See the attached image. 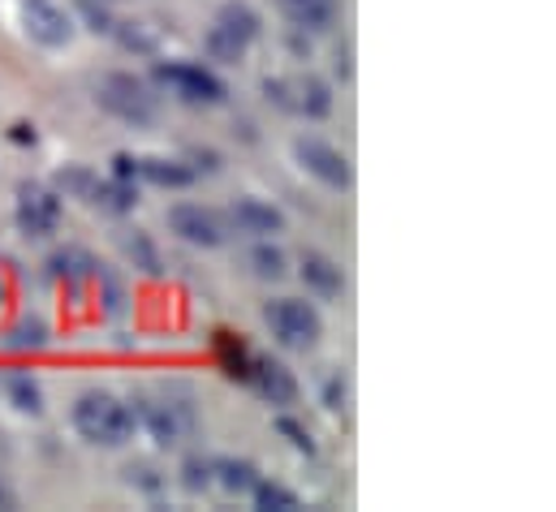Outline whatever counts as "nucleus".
<instances>
[{
  "label": "nucleus",
  "mask_w": 556,
  "mask_h": 512,
  "mask_svg": "<svg viewBox=\"0 0 556 512\" xmlns=\"http://www.w3.org/2000/svg\"><path fill=\"white\" fill-rule=\"evenodd\" d=\"M74 431L96 444V448H126L135 439V413L122 396L104 392V387H91L74 400Z\"/></svg>",
  "instance_id": "f257e3e1"
},
{
  "label": "nucleus",
  "mask_w": 556,
  "mask_h": 512,
  "mask_svg": "<svg viewBox=\"0 0 556 512\" xmlns=\"http://www.w3.org/2000/svg\"><path fill=\"white\" fill-rule=\"evenodd\" d=\"M151 82L190 108H220L229 100V87L199 61H155Z\"/></svg>",
  "instance_id": "f03ea898"
},
{
  "label": "nucleus",
  "mask_w": 556,
  "mask_h": 512,
  "mask_svg": "<svg viewBox=\"0 0 556 512\" xmlns=\"http://www.w3.org/2000/svg\"><path fill=\"white\" fill-rule=\"evenodd\" d=\"M96 104L126 126H155L160 117V95L139 74H104L96 82Z\"/></svg>",
  "instance_id": "7ed1b4c3"
},
{
  "label": "nucleus",
  "mask_w": 556,
  "mask_h": 512,
  "mask_svg": "<svg viewBox=\"0 0 556 512\" xmlns=\"http://www.w3.org/2000/svg\"><path fill=\"white\" fill-rule=\"evenodd\" d=\"M264 323H268V332L277 336L285 349H298V354L315 349L319 336H324L319 310L311 302H302V297H273L264 306Z\"/></svg>",
  "instance_id": "20e7f679"
},
{
  "label": "nucleus",
  "mask_w": 556,
  "mask_h": 512,
  "mask_svg": "<svg viewBox=\"0 0 556 512\" xmlns=\"http://www.w3.org/2000/svg\"><path fill=\"white\" fill-rule=\"evenodd\" d=\"M61 216H65V207H61V194L56 190H48L39 181H22L17 185L13 220H17V233L22 238H35V242L52 238L61 229Z\"/></svg>",
  "instance_id": "39448f33"
},
{
  "label": "nucleus",
  "mask_w": 556,
  "mask_h": 512,
  "mask_svg": "<svg viewBox=\"0 0 556 512\" xmlns=\"http://www.w3.org/2000/svg\"><path fill=\"white\" fill-rule=\"evenodd\" d=\"M293 159H298L319 185H328V190H350V185H354V164H350V155H345L341 146L324 142V138H298V142H293Z\"/></svg>",
  "instance_id": "423d86ee"
},
{
  "label": "nucleus",
  "mask_w": 556,
  "mask_h": 512,
  "mask_svg": "<svg viewBox=\"0 0 556 512\" xmlns=\"http://www.w3.org/2000/svg\"><path fill=\"white\" fill-rule=\"evenodd\" d=\"M17 17L39 48H70L74 39V17L56 0H17Z\"/></svg>",
  "instance_id": "0eeeda50"
},
{
  "label": "nucleus",
  "mask_w": 556,
  "mask_h": 512,
  "mask_svg": "<svg viewBox=\"0 0 556 512\" xmlns=\"http://www.w3.org/2000/svg\"><path fill=\"white\" fill-rule=\"evenodd\" d=\"M168 229H173L186 246H199V251H216V246H225V238H229L225 220H220L212 207H203V203H177V207L168 212Z\"/></svg>",
  "instance_id": "6e6552de"
},
{
  "label": "nucleus",
  "mask_w": 556,
  "mask_h": 512,
  "mask_svg": "<svg viewBox=\"0 0 556 512\" xmlns=\"http://www.w3.org/2000/svg\"><path fill=\"white\" fill-rule=\"evenodd\" d=\"M126 405H130V413H135V426H142V431L155 439V448H173L181 435H190L168 396H135V400H126Z\"/></svg>",
  "instance_id": "1a4fd4ad"
},
{
  "label": "nucleus",
  "mask_w": 556,
  "mask_h": 512,
  "mask_svg": "<svg viewBox=\"0 0 556 512\" xmlns=\"http://www.w3.org/2000/svg\"><path fill=\"white\" fill-rule=\"evenodd\" d=\"M229 225L238 233H247V238H277V233H285V212L264 203V199H255V194H242L229 207Z\"/></svg>",
  "instance_id": "9d476101"
},
{
  "label": "nucleus",
  "mask_w": 556,
  "mask_h": 512,
  "mask_svg": "<svg viewBox=\"0 0 556 512\" xmlns=\"http://www.w3.org/2000/svg\"><path fill=\"white\" fill-rule=\"evenodd\" d=\"M251 387L268 400V405H277V409H289L293 400H298V375L277 362V358H255V367H251Z\"/></svg>",
  "instance_id": "9b49d317"
},
{
  "label": "nucleus",
  "mask_w": 556,
  "mask_h": 512,
  "mask_svg": "<svg viewBox=\"0 0 556 512\" xmlns=\"http://www.w3.org/2000/svg\"><path fill=\"white\" fill-rule=\"evenodd\" d=\"M280 9V17L302 30V35H319V30H332L337 17H341V0H273Z\"/></svg>",
  "instance_id": "f8f14e48"
},
{
  "label": "nucleus",
  "mask_w": 556,
  "mask_h": 512,
  "mask_svg": "<svg viewBox=\"0 0 556 512\" xmlns=\"http://www.w3.org/2000/svg\"><path fill=\"white\" fill-rule=\"evenodd\" d=\"M298 276H302V284H306L319 302H337V297L345 293V271H341V263L319 255V251H306V255H302Z\"/></svg>",
  "instance_id": "ddd939ff"
},
{
  "label": "nucleus",
  "mask_w": 556,
  "mask_h": 512,
  "mask_svg": "<svg viewBox=\"0 0 556 512\" xmlns=\"http://www.w3.org/2000/svg\"><path fill=\"white\" fill-rule=\"evenodd\" d=\"M135 181L160 185V190H186L199 177L190 172L186 159H164V155H135Z\"/></svg>",
  "instance_id": "4468645a"
},
{
  "label": "nucleus",
  "mask_w": 556,
  "mask_h": 512,
  "mask_svg": "<svg viewBox=\"0 0 556 512\" xmlns=\"http://www.w3.org/2000/svg\"><path fill=\"white\" fill-rule=\"evenodd\" d=\"M293 87V113H302L306 121H324L332 113V87L319 74H298L289 78Z\"/></svg>",
  "instance_id": "2eb2a0df"
},
{
  "label": "nucleus",
  "mask_w": 556,
  "mask_h": 512,
  "mask_svg": "<svg viewBox=\"0 0 556 512\" xmlns=\"http://www.w3.org/2000/svg\"><path fill=\"white\" fill-rule=\"evenodd\" d=\"M212 26H220L225 35H233L242 48H251V43L260 39V30H264L260 13H255L247 0H225V4L216 9V22H212Z\"/></svg>",
  "instance_id": "dca6fc26"
},
{
  "label": "nucleus",
  "mask_w": 556,
  "mask_h": 512,
  "mask_svg": "<svg viewBox=\"0 0 556 512\" xmlns=\"http://www.w3.org/2000/svg\"><path fill=\"white\" fill-rule=\"evenodd\" d=\"M87 203L100 207V212H109V216H126L139 203V185L135 181H122V177H96Z\"/></svg>",
  "instance_id": "f3484780"
},
{
  "label": "nucleus",
  "mask_w": 556,
  "mask_h": 512,
  "mask_svg": "<svg viewBox=\"0 0 556 512\" xmlns=\"http://www.w3.org/2000/svg\"><path fill=\"white\" fill-rule=\"evenodd\" d=\"M212 483L229 496H251V487L260 483V470L247 457H216L212 461Z\"/></svg>",
  "instance_id": "a211bd4d"
},
{
  "label": "nucleus",
  "mask_w": 556,
  "mask_h": 512,
  "mask_svg": "<svg viewBox=\"0 0 556 512\" xmlns=\"http://www.w3.org/2000/svg\"><path fill=\"white\" fill-rule=\"evenodd\" d=\"M216 358H220V371L238 384H251V367H255V354L233 336V332H216Z\"/></svg>",
  "instance_id": "6ab92c4d"
},
{
  "label": "nucleus",
  "mask_w": 556,
  "mask_h": 512,
  "mask_svg": "<svg viewBox=\"0 0 556 512\" xmlns=\"http://www.w3.org/2000/svg\"><path fill=\"white\" fill-rule=\"evenodd\" d=\"M48 271L56 280H65V284H83V280L100 276V263L87 255V251H78V246H65V251H56V255L48 258Z\"/></svg>",
  "instance_id": "aec40b11"
},
{
  "label": "nucleus",
  "mask_w": 556,
  "mask_h": 512,
  "mask_svg": "<svg viewBox=\"0 0 556 512\" xmlns=\"http://www.w3.org/2000/svg\"><path fill=\"white\" fill-rule=\"evenodd\" d=\"M247 267H251L255 280H285L289 258L280 246H273V238H255V246L247 251Z\"/></svg>",
  "instance_id": "412c9836"
},
{
  "label": "nucleus",
  "mask_w": 556,
  "mask_h": 512,
  "mask_svg": "<svg viewBox=\"0 0 556 512\" xmlns=\"http://www.w3.org/2000/svg\"><path fill=\"white\" fill-rule=\"evenodd\" d=\"M4 396H9V405H13L17 413H30V418L43 413V387H39L35 375H26V371H13V375L4 380Z\"/></svg>",
  "instance_id": "4be33fe9"
},
{
  "label": "nucleus",
  "mask_w": 556,
  "mask_h": 512,
  "mask_svg": "<svg viewBox=\"0 0 556 512\" xmlns=\"http://www.w3.org/2000/svg\"><path fill=\"white\" fill-rule=\"evenodd\" d=\"M251 500H255V509L260 512H298L302 509L298 491H289L285 483H273V478H260V483L251 487Z\"/></svg>",
  "instance_id": "5701e85b"
},
{
  "label": "nucleus",
  "mask_w": 556,
  "mask_h": 512,
  "mask_svg": "<svg viewBox=\"0 0 556 512\" xmlns=\"http://www.w3.org/2000/svg\"><path fill=\"white\" fill-rule=\"evenodd\" d=\"M203 52H207V56H212L216 65H242L251 48H242V43H238L233 35H225L220 26H212V30L203 35Z\"/></svg>",
  "instance_id": "b1692460"
},
{
  "label": "nucleus",
  "mask_w": 556,
  "mask_h": 512,
  "mask_svg": "<svg viewBox=\"0 0 556 512\" xmlns=\"http://www.w3.org/2000/svg\"><path fill=\"white\" fill-rule=\"evenodd\" d=\"M96 177H100V172H91L87 164H65V168L56 172V194H61V199H83V203H87Z\"/></svg>",
  "instance_id": "393cba45"
},
{
  "label": "nucleus",
  "mask_w": 556,
  "mask_h": 512,
  "mask_svg": "<svg viewBox=\"0 0 556 512\" xmlns=\"http://www.w3.org/2000/svg\"><path fill=\"white\" fill-rule=\"evenodd\" d=\"M48 345V323L39 319V315H26V319H17L13 323V332H9V349H17V354H35V349H43Z\"/></svg>",
  "instance_id": "a878e982"
},
{
  "label": "nucleus",
  "mask_w": 556,
  "mask_h": 512,
  "mask_svg": "<svg viewBox=\"0 0 556 512\" xmlns=\"http://www.w3.org/2000/svg\"><path fill=\"white\" fill-rule=\"evenodd\" d=\"M181 487H186L190 496H203V491L212 487V461H207V457H186V465H181Z\"/></svg>",
  "instance_id": "bb28decb"
},
{
  "label": "nucleus",
  "mask_w": 556,
  "mask_h": 512,
  "mask_svg": "<svg viewBox=\"0 0 556 512\" xmlns=\"http://www.w3.org/2000/svg\"><path fill=\"white\" fill-rule=\"evenodd\" d=\"M345 405H350V375L345 371H328L324 375V409L341 413Z\"/></svg>",
  "instance_id": "cd10ccee"
},
{
  "label": "nucleus",
  "mask_w": 556,
  "mask_h": 512,
  "mask_svg": "<svg viewBox=\"0 0 556 512\" xmlns=\"http://www.w3.org/2000/svg\"><path fill=\"white\" fill-rule=\"evenodd\" d=\"M277 435L280 439H289V448H298V452H306V457H315V439H311V431L298 422V418H277Z\"/></svg>",
  "instance_id": "c85d7f7f"
},
{
  "label": "nucleus",
  "mask_w": 556,
  "mask_h": 512,
  "mask_svg": "<svg viewBox=\"0 0 556 512\" xmlns=\"http://www.w3.org/2000/svg\"><path fill=\"white\" fill-rule=\"evenodd\" d=\"M126 251H130V258H135V267H142L147 276H160V255H155V246H151L142 233H135V238L126 242Z\"/></svg>",
  "instance_id": "c756f323"
},
{
  "label": "nucleus",
  "mask_w": 556,
  "mask_h": 512,
  "mask_svg": "<svg viewBox=\"0 0 556 512\" xmlns=\"http://www.w3.org/2000/svg\"><path fill=\"white\" fill-rule=\"evenodd\" d=\"M78 9H83V17L91 22L96 35H113V13H109L104 4H96V0H78Z\"/></svg>",
  "instance_id": "7c9ffc66"
},
{
  "label": "nucleus",
  "mask_w": 556,
  "mask_h": 512,
  "mask_svg": "<svg viewBox=\"0 0 556 512\" xmlns=\"http://www.w3.org/2000/svg\"><path fill=\"white\" fill-rule=\"evenodd\" d=\"M126 474H130V487H139L147 496H160V491H164V478H160L151 465H130Z\"/></svg>",
  "instance_id": "2f4dec72"
},
{
  "label": "nucleus",
  "mask_w": 556,
  "mask_h": 512,
  "mask_svg": "<svg viewBox=\"0 0 556 512\" xmlns=\"http://www.w3.org/2000/svg\"><path fill=\"white\" fill-rule=\"evenodd\" d=\"M186 164H190L194 177H199V172H220V155H216V151H203V146H194V151L186 155Z\"/></svg>",
  "instance_id": "473e14b6"
},
{
  "label": "nucleus",
  "mask_w": 556,
  "mask_h": 512,
  "mask_svg": "<svg viewBox=\"0 0 556 512\" xmlns=\"http://www.w3.org/2000/svg\"><path fill=\"white\" fill-rule=\"evenodd\" d=\"M332 69H337V78H341V82H350V74H354V65H350V48H337Z\"/></svg>",
  "instance_id": "72a5a7b5"
},
{
  "label": "nucleus",
  "mask_w": 556,
  "mask_h": 512,
  "mask_svg": "<svg viewBox=\"0 0 556 512\" xmlns=\"http://www.w3.org/2000/svg\"><path fill=\"white\" fill-rule=\"evenodd\" d=\"M0 509H17V496L9 491V483L0 478Z\"/></svg>",
  "instance_id": "f704fd0d"
},
{
  "label": "nucleus",
  "mask_w": 556,
  "mask_h": 512,
  "mask_svg": "<svg viewBox=\"0 0 556 512\" xmlns=\"http://www.w3.org/2000/svg\"><path fill=\"white\" fill-rule=\"evenodd\" d=\"M13 142H35V129L30 126H13V133H9Z\"/></svg>",
  "instance_id": "c9c22d12"
}]
</instances>
